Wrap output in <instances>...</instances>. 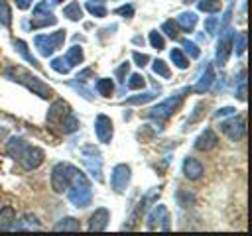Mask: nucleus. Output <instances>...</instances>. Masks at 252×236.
Returning a JSON list of instances; mask_svg holds the SVG:
<instances>
[{
  "instance_id": "f257e3e1",
  "label": "nucleus",
  "mask_w": 252,
  "mask_h": 236,
  "mask_svg": "<svg viewBox=\"0 0 252 236\" xmlns=\"http://www.w3.org/2000/svg\"><path fill=\"white\" fill-rule=\"evenodd\" d=\"M8 77H12L14 81H18V83H22V85H26L30 90H33L35 94H39L41 98H49L53 92H51V88L45 85V83H41L37 77H33V75H30L26 69H22V67H10L8 71Z\"/></svg>"
},
{
  "instance_id": "f03ea898",
  "label": "nucleus",
  "mask_w": 252,
  "mask_h": 236,
  "mask_svg": "<svg viewBox=\"0 0 252 236\" xmlns=\"http://www.w3.org/2000/svg\"><path fill=\"white\" fill-rule=\"evenodd\" d=\"M79 175H81V171L75 169L73 165H69V163H57L53 167V171H51V187L57 193H61V191L69 189Z\"/></svg>"
},
{
  "instance_id": "7ed1b4c3",
  "label": "nucleus",
  "mask_w": 252,
  "mask_h": 236,
  "mask_svg": "<svg viewBox=\"0 0 252 236\" xmlns=\"http://www.w3.org/2000/svg\"><path fill=\"white\" fill-rule=\"evenodd\" d=\"M65 41V30H57L47 35H37L35 37V47L41 55H51L55 49H59Z\"/></svg>"
},
{
  "instance_id": "20e7f679",
  "label": "nucleus",
  "mask_w": 252,
  "mask_h": 236,
  "mask_svg": "<svg viewBox=\"0 0 252 236\" xmlns=\"http://www.w3.org/2000/svg\"><path fill=\"white\" fill-rule=\"evenodd\" d=\"M69 201H71L75 206H87V205L91 203V189H89V181H81V183L71 185Z\"/></svg>"
},
{
  "instance_id": "39448f33",
  "label": "nucleus",
  "mask_w": 252,
  "mask_h": 236,
  "mask_svg": "<svg viewBox=\"0 0 252 236\" xmlns=\"http://www.w3.org/2000/svg\"><path fill=\"white\" fill-rule=\"evenodd\" d=\"M179 102H181V96H171V98L163 100L161 104H158L156 108H152L148 112V116L150 118H156V120H165V118H169L173 114V110L179 106Z\"/></svg>"
},
{
  "instance_id": "423d86ee",
  "label": "nucleus",
  "mask_w": 252,
  "mask_h": 236,
  "mask_svg": "<svg viewBox=\"0 0 252 236\" xmlns=\"http://www.w3.org/2000/svg\"><path fill=\"white\" fill-rule=\"evenodd\" d=\"M128 181H130V167L124 165V163L116 165V167L112 169V175H110V185H112V189H114L116 193H120V191L126 189Z\"/></svg>"
},
{
  "instance_id": "0eeeda50",
  "label": "nucleus",
  "mask_w": 252,
  "mask_h": 236,
  "mask_svg": "<svg viewBox=\"0 0 252 236\" xmlns=\"http://www.w3.org/2000/svg\"><path fill=\"white\" fill-rule=\"evenodd\" d=\"M94 134H96L98 142L108 144L110 138H112V120L104 114H98L96 120H94Z\"/></svg>"
},
{
  "instance_id": "6e6552de",
  "label": "nucleus",
  "mask_w": 252,
  "mask_h": 236,
  "mask_svg": "<svg viewBox=\"0 0 252 236\" xmlns=\"http://www.w3.org/2000/svg\"><path fill=\"white\" fill-rule=\"evenodd\" d=\"M220 130H222L232 142H236V140H240V138L244 136V120H242V118L224 120V122H220Z\"/></svg>"
},
{
  "instance_id": "1a4fd4ad",
  "label": "nucleus",
  "mask_w": 252,
  "mask_h": 236,
  "mask_svg": "<svg viewBox=\"0 0 252 236\" xmlns=\"http://www.w3.org/2000/svg\"><path fill=\"white\" fill-rule=\"evenodd\" d=\"M169 212H167V208L163 206V205H159V206H156L154 210H152V214L148 216V226L150 228H156V226H159V228H163V230H167L169 228Z\"/></svg>"
},
{
  "instance_id": "9d476101",
  "label": "nucleus",
  "mask_w": 252,
  "mask_h": 236,
  "mask_svg": "<svg viewBox=\"0 0 252 236\" xmlns=\"http://www.w3.org/2000/svg\"><path fill=\"white\" fill-rule=\"evenodd\" d=\"M20 159H22V163H24L26 169H35V167L43 161V151H41L39 148H30V146H28Z\"/></svg>"
},
{
  "instance_id": "9b49d317",
  "label": "nucleus",
  "mask_w": 252,
  "mask_h": 236,
  "mask_svg": "<svg viewBox=\"0 0 252 236\" xmlns=\"http://www.w3.org/2000/svg\"><path fill=\"white\" fill-rule=\"evenodd\" d=\"M67 114H69V104H67L65 100H55V102L51 104L49 112H47V120H49L51 124H59Z\"/></svg>"
},
{
  "instance_id": "f8f14e48",
  "label": "nucleus",
  "mask_w": 252,
  "mask_h": 236,
  "mask_svg": "<svg viewBox=\"0 0 252 236\" xmlns=\"http://www.w3.org/2000/svg\"><path fill=\"white\" fill-rule=\"evenodd\" d=\"M217 142H219L217 134H215L211 128H207V130L197 138L195 148H197V149H201V151H209V149H213V148L217 146Z\"/></svg>"
},
{
  "instance_id": "ddd939ff",
  "label": "nucleus",
  "mask_w": 252,
  "mask_h": 236,
  "mask_svg": "<svg viewBox=\"0 0 252 236\" xmlns=\"http://www.w3.org/2000/svg\"><path fill=\"white\" fill-rule=\"evenodd\" d=\"M183 173L187 179H199L203 175V165L201 161H197L195 157H187L183 161Z\"/></svg>"
},
{
  "instance_id": "4468645a",
  "label": "nucleus",
  "mask_w": 252,
  "mask_h": 236,
  "mask_svg": "<svg viewBox=\"0 0 252 236\" xmlns=\"http://www.w3.org/2000/svg\"><path fill=\"white\" fill-rule=\"evenodd\" d=\"M108 218H110V214H108L106 208H96L94 214L91 216V224H89V228H91V230H104L106 224H108Z\"/></svg>"
},
{
  "instance_id": "2eb2a0df",
  "label": "nucleus",
  "mask_w": 252,
  "mask_h": 236,
  "mask_svg": "<svg viewBox=\"0 0 252 236\" xmlns=\"http://www.w3.org/2000/svg\"><path fill=\"white\" fill-rule=\"evenodd\" d=\"M230 47H232V33H224L219 41V49H217V57H219V63L224 65L226 59H228V53H230Z\"/></svg>"
},
{
  "instance_id": "dca6fc26",
  "label": "nucleus",
  "mask_w": 252,
  "mask_h": 236,
  "mask_svg": "<svg viewBox=\"0 0 252 236\" xmlns=\"http://www.w3.org/2000/svg\"><path fill=\"white\" fill-rule=\"evenodd\" d=\"M215 79H217V77H215V69H213V65H207V69H205L203 77L199 79L195 90H197V92H205V90H209V87L215 83Z\"/></svg>"
},
{
  "instance_id": "f3484780",
  "label": "nucleus",
  "mask_w": 252,
  "mask_h": 236,
  "mask_svg": "<svg viewBox=\"0 0 252 236\" xmlns=\"http://www.w3.org/2000/svg\"><path fill=\"white\" fill-rule=\"evenodd\" d=\"M175 24H177V26H181V28H183V31H191V30L195 28V24H197V16H195L193 12H183V14H179V16H177Z\"/></svg>"
},
{
  "instance_id": "a211bd4d",
  "label": "nucleus",
  "mask_w": 252,
  "mask_h": 236,
  "mask_svg": "<svg viewBox=\"0 0 252 236\" xmlns=\"http://www.w3.org/2000/svg\"><path fill=\"white\" fill-rule=\"evenodd\" d=\"M14 220H16V212L12 206H4L0 210V230H8L14 226Z\"/></svg>"
},
{
  "instance_id": "6ab92c4d",
  "label": "nucleus",
  "mask_w": 252,
  "mask_h": 236,
  "mask_svg": "<svg viewBox=\"0 0 252 236\" xmlns=\"http://www.w3.org/2000/svg\"><path fill=\"white\" fill-rule=\"evenodd\" d=\"M26 148H28V144L24 142V140H20V138H14V140H10V144H8V153L12 155V157H22V153L26 151Z\"/></svg>"
},
{
  "instance_id": "aec40b11",
  "label": "nucleus",
  "mask_w": 252,
  "mask_h": 236,
  "mask_svg": "<svg viewBox=\"0 0 252 236\" xmlns=\"http://www.w3.org/2000/svg\"><path fill=\"white\" fill-rule=\"evenodd\" d=\"M63 16H67V18L73 20V22L81 20V18H83V10H81L79 2H69V4L63 8Z\"/></svg>"
},
{
  "instance_id": "412c9836",
  "label": "nucleus",
  "mask_w": 252,
  "mask_h": 236,
  "mask_svg": "<svg viewBox=\"0 0 252 236\" xmlns=\"http://www.w3.org/2000/svg\"><path fill=\"white\" fill-rule=\"evenodd\" d=\"M83 49L79 47V45H75V47H71L69 51H67V55H65V61H67V65L69 67H73V65H79L81 61H83Z\"/></svg>"
},
{
  "instance_id": "4be33fe9",
  "label": "nucleus",
  "mask_w": 252,
  "mask_h": 236,
  "mask_svg": "<svg viewBox=\"0 0 252 236\" xmlns=\"http://www.w3.org/2000/svg\"><path fill=\"white\" fill-rule=\"evenodd\" d=\"M59 124H61V128H63V132H75V130H77V126H79V120L75 118V114H71V112H69V114L59 122Z\"/></svg>"
},
{
  "instance_id": "5701e85b",
  "label": "nucleus",
  "mask_w": 252,
  "mask_h": 236,
  "mask_svg": "<svg viewBox=\"0 0 252 236\" xmlns=\"http://www.w3.org/2000/svg\"><path fill=\"white\" fill-rule=\"evenodd\" d=\"M199 10L209 12V14H215V12L220 10V0H201L199 2Z\"/></svg>"
},
{
  "instance_id": "b1692460",
  "label": "nucleus",
  "mask_w": 252,
  "mask_h": 236,
  "mask_svg": "<svg viewBox=\"0 0 252 236\" xmlns=\"http://www.w3.org/2000/svg\"><path fill=\"white\" fill-rule=\"evenodd\" d=\"M12 22V12H10V6L6 0H0V24L4 26H10Z\"/></svg>"
},
{
  "instance_id": "393cba45",
  "label": "nucleus",
  "mask_w": 252,
  "mask_h": 236,
  "mask_svg": "<svg viewBox=\"0 0 252 236\" xmlns=\"http://www.w3.org/2000/svg\"><path fill=\"white\" fill-rule=\"evenodd\" d=\"M14 45H16V49H18V51L24 55V59H26V61H30V63H32V65H35V67L39 65V63L35 61V57H33L32 53H28V49H26V43H24L22 39H16V41H14Z\"/></svg>"
},
{
  "instance_id": "a878e982",
  "label": "nucleus",
  "mask_w": 252,
  "mask_h": 236,
  "mask_svg": "<svg viewBox=\"0 0 252 236\" xmlns=\"http://www.w3.org/2000/svg\"><path fill=\"white\" fill-rule=\"evenodd\" d=\"M171 61H173L179 69H187V65H189V61H187V57L181 53V49H171Z\"/></svg>"
},
{
  "instance_id": "bb28decb",
  "label": "nucleus",
  "mask_w": 252,
  "mask_h": 236,
  "mask_svg": "<svg viewBox=\"0 0 252 236\" xmlns=\"http://www.w3.org/2000/svg\"><path fill=\"white\" fill-rule=\"evenodd\" d=\"M152 69H154V73H156V75H159V77H163V79H169V69H167L165 61L156 59V61H154V65H152Z\"/></svg>"
},
{
  "instance_id": "cd10ccee",
  "label": "nucleus",
  "mask_w": 252,
  "mask_h": 236,
  "mask_svg": "<svg viewBox=\"0 0 252 236\" xmlns=\"http://www.w3.org/2000/svg\"><path fill=\"white\" fill-rule=\"evenodd\" d=\"M112 88H114V85H112L110 79H100V81L96 83V90H98L102 96H110Z\"/></svg>"
},
{
  "instance_id": "c85d7f7f",
  "label": "nucleus",
  "mask_w": 252,
  "mask_h": 236,
  "mask_svg": "<svg viewBox=\"0 0 252 236\" xmlns=\"http://www.w3.org/2000/svg\"><path fill=\"white\" fill-rule=\"evenodd\" d=\"M79 228H81V224L75 218H65L63 222L55 224V230H79Z\"/></svg>"
},
{
  "instance_id": "c756f323",
  "label": "nucleus",
  "mask_w": 252,
  "mask_h": 236,
  "mask_svg": "<svg viewBox=\"0 0 252 236\" xmlns=\"http://www.w3.org/2000/svg\"><path fill=\"white\" fill-rule=\"evenodd\" d=\"M161 30H163L165 35H169L171 39H177V35H179V33H177V24H175L173 20H167V22L161 26Z\"/></svg>"
},
{
  "instance_id": "7c9ffc66",
  "label": "nucleus",
  "mask_w": 252,
  "mask_h": 236,
  "mask_svg": "<svg viewBox=\"0 0 252 236\" xmlns=\"http://www.w3.org/2000/svg\"><path fill=\"white\" fill-rule=\"evenodd\" d=\"M244 49H246V33L242 31V33H238V35H236L234 51H236V55H242V53H244Z\"/></svg>"
},
{
  "instance_id": "2f4dec72",
  "label": "nucleus",
  "mask_w": 252,
  "mask_h": 236,
  "mask_svg": "<svg viewBox=\"0 0 252 236\" xmlns=\"http://www.w3.org/2000/svg\"><path fill=\"white\" fill-rule=\"evenodd\" d=\"M87 10H89L91 14H94V16H98V18L106 16V8L100 6V4H94V2H87Z\"/></svg>"
},
{
  "instance_id": "473e14b6",
  "label": "nucleus",
  "mask_w": 252,
  "mask_h": 236,
  "mask_svg": "<svg viewBox=\"0 0 252 236\" xmlns=\"http://www.w3.org/2000/svg\"><path fill=\"white\" fill-rule=\"evenodd\" d=\"M150 43H152V47H156V49H163V47H165V41H163V37H161L158 31H150Z\"/></svg>"
},
{
  "instance_id": "72a5a7b5",
  "label": "nucleus",
  "mask_w": 252,
  "mask_h": 236,
  "mask_svg": "<svg viewBox=\"0 0 252 236\" xmlns=\"http://www.w3.org/2000/svg\"><path fill=\"white\" fill-rule=\"evenodd\" d=\"M183 47H185V51L191 55V59H197V57H199V53H201V51H199V47H197L193 41H189V39H185V41H183Z\"/></svg>"
},
{
  "instance_id": "f704fd0d",
  "label": "nucleus",
  "mask_w": 252,
  "mask_h": 236,
  "mask_svg": "<svg viewBox=\"0 0 252 236\" xmlns=\"http://www.w3.org/2000/svg\"><path fill=\"white\" fill-rule=\"evenodd\" d=\"M144 77L142 75H132L130 77V81H128V88H132V90H136V88H142L144 87Z\"/></svg>"
},
{
  "instance_id": "c9c22d12",
  "label": "nucleus",
  "mask_w": 252,
  "mask_h": 236,
  "mask_svg": "<svg viewBox=\"0 0 252 236\" xmlns=\"http://www.w3.org/2000/svg\"><path fill=\"white\" fill-rule=\"evenodd\" d=\"M51 67L57 71V73H69V65L65 59H53L51 61Z\"/></svg>"
},
{
  "instance_id": "e433bc0d",
  "label": "nucleus",
  "mask_w": 252,
  "mask_h": 236,
  "mask_svg": "<svg viewBox=\"0 0 252 236\" xmlns=\"http://www.w3.org/2000/svg\"><path fill=\"white\" fill-rule=\"evenodd\" d=\"M154 96H156L154 92H146L144 96H134V98H128L126 102H128V104H144V102H148V100H152Z\"/></svg>"
},
{
  "instance_id": "4c0bfd02",
  "label": "nucleus",
  "mask_w": 252,
  "mask_h": 236,
  "mask_svg": "<svg viewBox=\"0 0 252 236\" xmlns=\"http://www.w3.org/2000/svg\"><path fill=\"white\" fill-rule=\"evenodd\" d=\"M191 195L189 193H185V191H177V203L181 205V206H189V203H191Z\"/></svg>"
},
{
  "instance_id": "58836bf2",
  "label": "nucleus",
  "mask_w": 252,
  "mask_h": 236,
  "mask_svg": "<svg viewBox=\"0 0 252 236\" xmlns=\"http://www.w3.org/2000/svg\"><path fill=\"white\" fill-rule=\"evenodd\" d=\"M128 69H130V63H122V65L116 69V77H118L120 81H124V75L128 73Z\"/></svg>"
},
{
  "instance_id": "ea45409f",
  "label": "nucleus",
  "mask_w": 252,
  "mask_h": 236,
  "mask_svg": "<svg viewBox=\"0 0 252 236\" xmlns=\"http://www.w3.org/2000/svg\"><path fill=\"white\" fill-rule=\"evenodd\" d=\"M132 57H134L136 65H140V67H144V65H146V61H148V55H144V53H138V51H136Z\"/></svg>"
},
{
  "instance_id": "a19ab883",
  "label": "nucleus",
  "mask_w": 252,
  "mask_h": 236,
  "mask_svg": "<svg viewBox=\"0 0 252 236\" xmlns=\"http://www.w3.org/2000/svg\"><path fill=\"white\" fill-rule=\"evenodd\" d=\"M116 14H120V16H126V18H130V16L134 14V8H132V6H122V8H118V10H116Z\"/></svg>"
},
{
  "instance_id": "79ce46f5",
  "label": "nucleus",
  "mask_w": 252,
  "mask_h": 236,
  "mask_svg": "<svg viewBox=\"0 0 252 236\" xmlns=\"http://www.w3.org/2000/svg\"><path fill=\"white\" fill-rule=\"evenodd\" d=\"M32 2H33V0H16V6H18L20 10H26V8L32 6Z\"/></svg>"
},
{
  "instance_id": "37998d69",
  "label": "nucleus",
  "mask_w": 252,
  "mask_h": 236,
  "mask_svg": "<svg viewBox=\"0 0 252 236\" xmlns=\"http://www.w3.org/2000/svg\"><path fill=\"white\" fill-rule=\"evenodd\" d=\"M215 26H217V18H209V20L205 22V28H207V31H213V30H215Z\"/></svg>"
},
{
  "instance_id": "c03bdc74",
  "label": "nucleus",
  "mask_w": 252,
  "mask_h": 236,
  "mask_svg": "<svg viewBox=\"0 0 252 236\" xmlns=\"http://www.w3.org/2000/svg\"><path fill=\"white\" fill-rule=\"evenodd\" d=\"M93 75V69H85V71H81L79 75H77V79H81V81H87V77H91Z\"/></svg>"
}]
</instances>
